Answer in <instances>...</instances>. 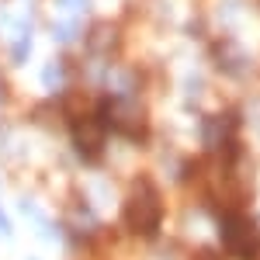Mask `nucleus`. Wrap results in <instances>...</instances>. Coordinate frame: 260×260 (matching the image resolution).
<instances>
[{
  "instance_id": "nucleus-1",
  "label": "nucleus",
  "mask_w": 260,
  "mask_h": 260,
  "mask_svg": "<svg viewBox=\"0 0 260 260\" xmlns=\"http://www.w3.org/2000/svg\"><path fill=\"white\" fill-rule=\"evenodd\" d=\"M121 219H125V225H128L136 236H153V233L160 229L163 201H160V191L146 177H139L132 184V191H128V198H125V208H121Z\"/></svg>"
},
{
  "instance_id": "nucleus-2",
  "label": "nucleus",
  "mask_w": 260,
  "mask_h": 260,
  "mask_svg": "<svg viewBox=\"0 0 260 260\" xmlns=\"http://www.w3.org/2000/svg\"><path fill=\"white\" fill-rule=\"evenodd\" d=\"M222 240L225 250L240 260H257L260 257V229L246 215H229L222 222Z\"/></svg>"
},
{
  "instance_id": "nucleus-3",
  "label": "nucleus",
  "mask_w": 260,
  "mask_h": 260,
  "mask_svg": "<svg viewBox=\"0 0 260 260\" xmlns=\"http://www.w3.org/2000/svg\"><path fill=\"white\" fill-rule=\"evenodd\" d=\"M104 108V101H101ZM104 115H94V118H80L73 121V142L83 153V160H101V149H104Z\"/></svg>"
},
{
  "instance_id": "nucleus-4",
  "label": "nucleus",
  "mask_w": 260,
  "mask_h": 260,
  "mask_svg": "<svg viewBox=\"0 0 260 260\" xmlns=\"http://www.w3.org/2000/svg\"><path fill=\"white\" fill-rule=\"evenodd\" d=\"M194 260H219V257H215L212 250H201V253H198V257H194Z\"/></svg>"
}]
</instances>
